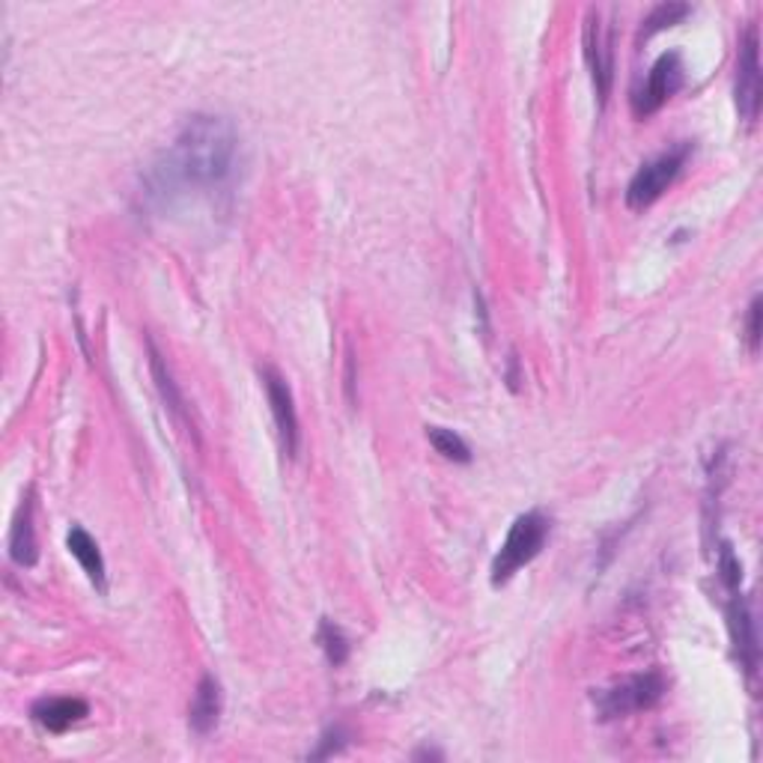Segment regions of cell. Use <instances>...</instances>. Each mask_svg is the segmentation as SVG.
Returning <instances> with one entry per match:
<instances>
[{
	"instance_id": "1",
	"label": "cell",
	"mask_w": 763,
	"mask_h": 763,
	"mask_svg": "<svg viewBox=\"0 0 763 763\" xmlns=\"http://www.w3.org/2000/svg\"><path fill=\"white\" fill-rule=\"evenodd\" d=\"M239 174V135L230 120L215 114L188 116L174 143L150 174V200L171 207L179 197H215L230 191Z\"/></svg>"
},
{
	"instance_id": "2",
	"label": "cell",
	"mask_w": 763,
	"mask_h": 763,
	"mask_svg": "<svg viewBox=\"0 0 763 763\" xmlns=\"http://www.w3.org/2000/svg\"><path fill=\"white\" fill-rule=\"evenodd\" d=\"M549 520L540 510H528L522 513L520 520L510 525L504 543L498 549L496 561H492V585H504L516 576L525 564H531L534 558L540 555L546 537H549Z\"/></svg>"
},
{
	"instance_id": "3",
	"label": "cell",
	"mask_w": 763,
	"mask_h": 763,
	"mask_svg": "<svg viewBox=\"0 0 763 763\" xmlns=\"http://www.w3.org/2000/svg\"><path fill=\"white\" fill-rule=\"evenodd\" d=\"M686 155H689V147L683 143L677 150L662 152L653 162L645 164V167L633 176L629 188H626V203H629V209H648L650 203H656L683 171Z\"/></svg>"
},
{
	"instance_id": "4",
	"label": "cell",
	"mask_w": 763,
	"mask_h": 763,
	"mask_svg": "<svg viewBox=\"0 0 763 763\" xmlns=\"http://www.w3.org/2000/svg\"><path fill=\"white\" fill-rule=\"evenodd\" d=\"M665 695V680L662 674L656 671H648V674H636L629 677L621 686L614 689H605L600 695V713L605 718H621L629 716V713H641V710H650L653 704H660V698Z\"/></svg>"
},
{
	"instance_id": "5",
	"label": "cell",
	"mask_w": 763,
	"mask_h": 763,
	"mask_svg": "<svg viewBox=\"0 0 763 763\" xmlns=\"http://www.w3.org/2000/svg\"><path fill=\"white\" fill-rule=\"evenodd\" d=\"M763 87H761V42L758 27H749L740 42V60H737V108L746 123H754L761 114Z\"/></svg>"
},
{
	"instance_id": "6",
	"label": "cell",
	"mask_w": 763,
	"mask_h": 763,
	"mask_svg": "<svg viewBox=\"0 0 763 763\" xmlns=\"http://www.w3.org/2000/svg\"><path fill=\"white\" fill-rule=\"evenodd\" d=\"M683 87V63L677 51H668L662 54L653 70L648 72V82L645 87L638 90L636 99H633V108H636L638 116H650L660 111L662 104L668 102L671 96L677 93Z\"/></svg>"
},
{
	"instance_id": "7",
	"label": "cell",
	"mask_w": 763,
	"mask_h": 763,
	"mask_svg": "<svg viewBox=\"0 0 763 763\" xmlns=\"http://www.w3.org/2000/svg\"><path fill=\"white\" fill-rule=\"evenodd\" d=\"M260 379H263V388H266L280 445H284L287 456H296V451H299V415H296V403H292V391H289L287 379L275 367H263Z\"/></svg>"
},
{
	"instance_id": "8",
	"label": "cell",
	"mask_w": 763,
	"mask_h": 763,
	"mask_svg": "<svg viewBox=\"0 0 763 763\" xmlns=\"http://www.w3.org/2000/svg\"><path fill=\"white\" fill-rule=\"evenodd\" d=\"M585 58L593 70L600 99H605L612 90V36L605 34L600 12H590L588 27H585Z\"/></svg>"
},
{
	"instance_id": "9",
	"label": "cell",
	"mask_w": 763,
	"mask_h": 763,
	"mask_svg": "<svg viewBox=\"0 0 763 763\" xmlns=\"http://www.w3.org/2000/svg\"><path fill=\"white\" fill-rule=\"evenodd\" d=\"M10 558L18 567H34L36 558H39V543H36L34 528V489L27 492L24 504L18 508V516H15V525H12Z\"/></svg>"
},
{
	"instance_id": "10",
	"label": "cell",
	"mask_w": 763,
	"mask_h": 763,
	"mask_svg": "<svg viewBox=\"0 0 763 763\" xmlns=\"http://www.w3.org/2000/svg\"><path fill=\"white\" fill-rule=\"evenodd\" d=\"M87 713L90 706L82 698H42L39 704H34V718L51 734H63L75 722H82Z\"/></svg>"
},
{
	"instance_id": "11",
	"label": "cell",
	"mask_w": 763,
	"mask_h": 763,
	"mask_svg": "<svg viewBox=\"0 0 763 763\" xmlns=\"http://www.w3.org/2000/svg\"><path fill=\"white\" fill-rule=\"evenodd\" d=\"M221 706H224L221 683L215 680L212 674H207V677L200 680V686H197L195 701H191V716H188L191 728H195L197 734H209V730L218 728Z\"/></svg>"
},
{
	"instance_id": "12",
	"label": "cell",
	"mask_w": 763,
	"mask_h": 763,
	"mask_svg": "<svg viewBox=\"0 0 763 763\" xmlns=\"http://www.w3.org/2000/svg\"><path fill=\"white\" fill-rule=\"evenodd\" d=\"M150 367H152V379H155V385H159V393H162L164 405L171 409V415H174L179 424L195 427V424H191V415H188L186 397H183V391L176 388L174 373H171V367L164 364L162 352L155 349V343H152V340H150Z\"/></svg>"
},
{
	"instance_id": "13",
	"label": "cell",
	"mask_w": 763,
	"mask_h": 763,
	"mask_svg": "<svg viewBox=\"0 0 763 763\" xmlns=\"http://www.w3.org/2000/svg\"><path fill=\"white\" fill-rule=\"evenodd\" d=\"M728 617L730 629H734V641H737V650H740V660L746 662V671L754 674V665H758V638H754L752 614H749V605H746L742 597H734Z\"/></svg>"
},
{
	"instance_id": "14",
	"label": "cell",
	"mask_w": 763,
	"mask_h": 763,
	"mask_svg": "<svg viewBox=\"0 0 763 763\" xmlns=\"http://www.w3.org/2000/svg\"><path fill=\"white\" fill-rule=\"evenodd\" d=\"M66 546H70L72 558L84 567L87 578H90L93 585H99V588H104V561L102 552H99V543H96L93 537L84 531L82 525H72Z\"/></svg>"
},
{
	"instance_id": "15",
	"label": "cell",
	"mask_w": 763,
	"mask_h": 763,
	"mask_svg": "<svg viewBox=\"0 0 763 763\" xmlns=\"http://www.w3.org/2000/svg\"><path fill=\"white\" fill-rule=\"evenodd\" d=\"M427 439L429 445L436 448V451L445 456V460H453V463H468L472 460V451H468V445H465L453 429H445V427H429L427 429Z\"/></svg>"
},
{
	"instance_id": "16",
	"label": "cell",
	"mask_w": 763,
	"mask_h": 763,
	"mask_svg": "<svg viewBox=\"0 0 763 763\" xmlns=\"http://www.w3.org/2000/svg\"><path fill=\"white\" fill-rule=\"evenodd\" d=\"M692 12V7L689 3H660L656 10L650 12L648 18H645V27H641V36L645 39H650L653 34H660V30H665V27H674V24H680L686 15Z\"/></svg>"
},
{
	"instance_id": "17",
	"label": "cell",
	"mask_w": 763,
	"mask_h": 763,
	"mask_svg": "<svg viewBox=\"0 0 763 763\" xmlns=\"http://www.w3.org/2000/svg\"><path fill=\"white\" fill-rule=\"evenodd\" d=\"M316 638H320V648L325 650V656H328L332 665H343V662H347L349 641L340 626L332 624V621H323V624H320V636Z\"/></svg>"
},
{
	"instance_id": "18",
	"label": "cell",
	"mask_w": 763,
	"mask_h": 763,
	"mask_svg": "<svg viewBox=\"0 0 763 763\" xmlns=\"http://www.w3.org/2000/svg\"><path fill=\"white\" fill-rule=\"evenodd\" d=\"M718 576H722V581H725V588L728 590L740 588L742 567H740V561L734 558V552H730L728 543L718 549Z\"/></svg>"
},
{
	"instance_id": "19",
	"label": "cell",
	"mask_w": 763,
	"mask_h": 763,
	"mask_svg": "<svg viewBox=\"0 0 763 763\" xmlns=\"http://www.w3.org/2000/svg\"><path fill=\"white\" fill-rule=\"evenodd\" d=\"M746 343L752 352L761 349V299L752 301L749 308V316H746Z\"/></svg>"
}]
</instances>
